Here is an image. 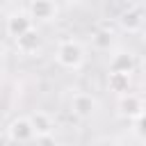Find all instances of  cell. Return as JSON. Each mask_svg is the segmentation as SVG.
Segmentation results:
<instances>
[{
	"label": "cell",
	"mask_w": 146,
	"mask_h": 146,
	"mask_svg": "<svg viewBox=\"0 0 146 146\" xmlns=\"http://www.w3.org/2000/svg\"><path fill=\"white\" fill-rule=\"evenodd\" d=\"M34 146H57V141H55L52 135H43V137H36L34 139Z\"/></svg>",
	"instance_id": "cell-14"
},
{
	"label": "cell",
	"mask_w": 146,
	"mask_h": 146,
	"mask_svg": "<svg viewBox=\"0 0 146 146\" xmlns=\"http://www.w3.org/2000/svg\"><path fill=\"white\" fill-rule=\"evenodd\" d=\"M144 23H146V18H144V14H141L139 9H128V11H123L121 18H119V25H121L123 30H128V32H139V30L144 27Z\"/></svg>",
	"instance_id": "cell-10"
},
{
	"label": "cell",
	"mask_w": 146,
	"mask_h": 146,
	"mask_svg": "<svg viewBox=\"0 0 146 146\" xmlns=\"http://www.w3.org/2000/svg\"><path fill=\"white\" fill-rule=\"evenodd\" d=\"M130 78L132 75H125V73H107V89L123 96L130 91Z\"/></svg>",
	"instance_id": "cell-11"
},
{
	"label": "cell",
	"mask_w": 146,
	"mask_h": 146,
	"mask_svg": "<svg viewBox=\"0 0 146 146\" xmlns=\"http://www.w3.org/2000/svg\"><path fill=\"white\" fill-rule=\"evenodd\" d=\"M14 43H16V48H18L21 55H25V57H34V55L39 52V48H41V36H39V32H36V27H34V30H30L25 36L16 39Z\"/></svg>",
	"instance_id": "cell-8"
},
{
	"label": "cell",
	"mask_w": 146,
	"mask_h": 146,
	"mask_svg": "<svg viewBox=\"0 0 146 146\" xmlns=\"http://www.w3.org/2000/svg\"><path fill=\"white\" fill-rule=\"evenodd\" d=\"M137 68V59L132 52L128 50H116L110 59V73H125V75H132Z\"/></svg>",
	"instance_id": "cell-7"
},
{
	"label": "cell",
	"mask_w": 146,
	"mask_h": 146,
	"mask_svg": "<svg viewBox=\"0 0 146 146\" xmlns=\"http://www.w3.org/2000/svg\"><path fill=\"white\" fill-rule=\"evenodd\" d=\"M27 14L32 16L34 23H50L57 18L59 7L55 0H30L27 2Z\"/></svg>",
	"instance_id": "cell-5"
},
{
	"label": "cell",
	"mask_w": 146,
	"mask_h": 146,
	"mask_svg": "<svg viewBox=\"0 0 146 146\" xmlns=\"http://www.w3.org/2000/svg\"><path fill=\"white\" fill-rule=\"evenodd\" d=\"M96 110H98V100H96L94 94H89V91H75L71 96V114L73 116L87 121V119H91L96 114Z\"/></svg>",
	"instance_id": "cell-4"
},
{
	"label": "cell",
	"mask_w": 146,
	"mask_h": 146,
	"mask_svg": "<svg viewBox=\"0 0 146 146\" xmlns=\"http://www.w3.org/2000/svg\"><path fill=\"white\" fill-rule=\"evenodd\" d=\"M141 32H144V39H146V23H144V27H141Z\"/></svg>",
	"instance_id": "cell-16"
},
{
	"label": "cell",
	"mask_w": 146,
	"mask_h": 146,
	"mask_svg": "<svg viewBox=\"0 0 146 146\" xmlns=\"http://www.w3.org/2000/svg\"><path fill=\"white\" fill-rule=\"evenodd\" d=\"M0 89H2V73H0Z\"/></svg>",
	"instance_id": "cell-17"
},
{
	"label": "cell",
	"mask_w": 146,
	"mask_h": 146,
	"mask_svg": "<svg viewBox=\"0 0 146 146\" xmlns=\"http://www.w3.org/2000/svg\"><path fill=\"white\" fill-rule=\"evenodd\" d=\"M91 43H94L96 50H110L112 43H114V36H112V32H107V30H96V32L91 34Z\"/></svg>",
	"instance_id": "cell-12"
},
{
	"label": "cell",
	"mask_w": 146,
	"mask_h": 146,
	"mask_svg": "<svg viewBox=\"0 0 146 146\" xmlns=\"http://www.w3.org/2000/svg\"><path fill=\"white\" fill-rule=\"evenodd\" d=\"M7 137L14 144H34L36 132H34V125H32L30 116H14L7 123Z\"/></svg>",
	"instance_id": "cell-3"
},
{
	"label": "cell",
	"mask_w": 146,
	"mask_h": 146,
	"mask_svg": "<svg viewBox=\"0 0 146 146\" xmlns=\"http://www.w3.org/2000/svg\"><path fill=\"white\" fill-rule=\"evenodd\" d=\"M132 123H135V132H137V137H139L141 141H146V112H144L139 119H135Z\"/></svg>",
	"instance_id": "cell-13"
},
{
	"label": "cell",
	"mask_w": 146,
	"mask_h": 146,
	"mask_svg": "<svg viewBox=\"0 0 146 146\" xmlns=\"http://www.w3.org/2000/svg\"><path fill=\"white\" fill-rule=\"evenodd\" d=\"M116 107H119V114H121V116H125V119H130V121L139 119V116L146 112V105H144V100H141L137 94H132V91H128V94L119 96V103H116Z\"/></svg>",
	"instance_id": "cell-6"
},
{
	"label": "cell",
	"mask_w": 146,
	"mask_h": 146,
	"mask_svg": "<svg viewBox=\"0 0 146 146\" xmlns=\"http://www.w3.org/2000/svg\"><path fill=\"white\" fill-rule=\"evenodd\" d=\"M2 62H5V57H2V52H0V68H2Z\"/></svg>",
	"instance_id": "cell-15"
},
{
	"label": "cell",
	"mask_w": 146,
	"mask_h": 146,
	"mask_svg": "<svg viewBox=\"0 0 146 146\" xmlns=\"http://www.w3.org/2000/svg\"><path fill=\"white\" fill-rule=\"evenodd\" d=\"M84 59H87L84 46L73 36L62 39L55 48V62H57V66H62L66 71H80L84 66Z\"/></svg>",
	"instance_id": "cell-1"
},
{
	"label": "cell",
	"mask_w": 146,
	"mask_h": 146,
	"mask_svg": "<svg viewBox=\"0 0 146 146\" xmlns=\"http://www.w3.org/2000/svg\"><path fill=\"white\" fill-rule=\"evenodd\" d=\"M30 121H32V125H34V132H36V137L52 135L55 121H52V116H50L48 112H43V110H36V112H32V114H30Z\"/></svg>",
	"instance_id": "cell-9"
},
{
	"label": "cell",
	"mask_w": 146,
	"mask_h": 146,
	"mask_svg": "<svg viewBox=\"0 0 146 146\" xmlns=\"http://www.w3.org/2000/svg\"><path fill=\"white\" fill-rule=\"evenodd\" d=\"M30 30H34V21H32V16L27 14V9H16V11H11L7 18H5V32H7V36L9 39H21V36H25Z\"/></svg>",
	"instance_id": "cell-2"
}]
</instances>
